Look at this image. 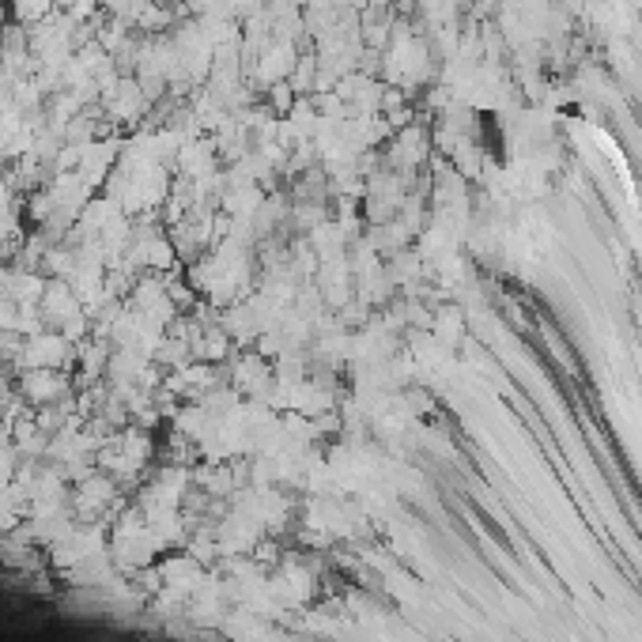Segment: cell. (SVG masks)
Returning <instances> with one entry per match:
<instances>
[{
  "label": "cell",
  "instance_id": "6da1fadb",
  "mask_svg": "<svg viewBox=\"0 0 642 642\" xmlns=\"http://www.w3.org/2000/svg\"><path fill=\"white\" fill-rule=\"evenodd\" d=\"M27 389H31L34 397H53V393H61V382H57L53 374H34L31 382H27Z\"/></svg>",
  "mask_w": 642,
  "mask_h": 642
}]
</instances>
